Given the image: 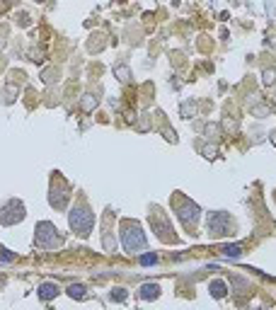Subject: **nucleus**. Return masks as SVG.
<instances>
[{
    "mask_svg": "<svg viewBox=\"0 0 276 310\" xmlns=\"http://www.w3.org/2000/svg\"><path fill=\"white\" fill-rule=\"evenodd\" d=\"M68 296H71V298H85V286H83V283H73V286H68Z\"/></svg>",
    "mask_w": 276,
    "mask_h": 310,
    "instance_id": "obj_11",
    "label": "nucleus"
},
{
    "mask_svg": "<svg viewBox=\"0 0 276 310\" xmlns=\"http://www.w3.org/2000/svg\"><path fill=\"white\" fill-rule=\"evenodd\" d=\"M233 228H235V223L230 218V213H225V211H213L211 216H209V233H211L213 237L230 235Z\"/></svg>",
    "mask_w": 276,
    "mask_h": 310,
    "instance_id": "obj_5",
    "label": "nucleus"
},
{
    "mask_svg": "<svg viewBox=\"0 0 276 310\" xmlns=\"http://www.w3.org/2000/svg\"><path fill=\"white\" fill-rule=\"evenodd\" d=\"M223 252H225L228 257H240V255H242V247H240V245H228V247H223Z\"/></svg>",
    "mask_w": 276,
    "mask_h": 310,
    "instance_id": "obj_13",
    "label": "nucleus"
},
{
    "mask_svg": "<svg viewBox=\"0 0 276 310\" xmlns=\"http://www.w3.org/2000/svg\"><path fill=\"white\" fill-rule=\"evenodd\" d=\"M172 209L177 211V218L182 220V226H187V228H194L199 223L201 209L192 199H187L182 194H172Z\"/></svg>",
    "mask_w": 276,
    "mask_h": 310,
    "instance_id": "obj_3",
    "label": "nucleus"
},
{
    "mask_svg": "<svg viewBox=\"0 0 276 310\" xmlns=\"http://www.w3.org/2000/svg\"><path fill=\"white\" fill-rule=\"evenodd\" d=\"M58 291H61V289H58L56 283L46 281V283H41V286H39V298H44V301H51V298H56V296H58Z\"/></svg>",
    "mask_w": 276,
    "mask_h": 310,
    "instance_id": "obj_10",
    "label": "nucleus"
},
{
    "mask_svg": "<svg viewBox=\"0 0 276 310\" xmlns=\"http://www.w3.org/2000/svg\"><path fill=\"white\" fill-rule=\"evenodd\" d=\"M119 237H121V245L129 255H136V252H143L146 250V233L141 230L136 220H121V228H119Z\"/></svg>",
    "mask_w": 276,
    "mask_h": 310,
    "instance_id": "obj_1",
    "label": "nucleus"
},
{
    "mask_svg": "<svg viewBox=\"0 0 276 310\" xmlns=\"http://www.w3.org/2000/svg\"><path fill=\"white\" fill-rule=\"evenodd\" d=\"M138 262H141L143 267H150V264H155V262H157V255H155V252H150V255H143L141 259H138Z\"/></svg>",
    "mask_w": 276,
    "mask_h": 310,
    "instance_id": "obj_14",
    "label": "nucleus"
},
{
    "mask_svg": "<svg viewBox=\"0 0 276 310\" xmlns=\"http://www.w3.org/2000/svg\"><path fill=\"white\" fill-rule=\"evenodd\" d=\"M150 226H153V230H155V235L163 240V242H175V230H172V226L167 223V218L163 216V211L157 209L150 213Z\"/></svg>",
    "mask_w": 276,
    "mask_h": 310,
    "instance_id": "obj_7",
    "label": "nucleus"
},
{
    "mask_svg": "<svg viewBox=\"0 0 276 310\" xmlns=\"http://www.w3.org/2000/svg\"><path fill=\"white\" fill-rule=\"evenodd\" d=\"M117 75H121V80H124V82H129V78H131V73L124 68V65H121V68L117 65Z\"/></svg>",
    "mask_w": 276,
    "mask_h": 310,
    "instance_id": "obj_16",
    "label": "nucleus"
},
{
    "mask_svg": "<svg viewBox=\"0 0 276 310\" xmlns=\"http://www.w3.org/2000/svg\"><path fill=\"white\" fill-rule=\"evenodd\" d=\"M111 298H114V301H124V298H126V291H124V289H117V291L111 293Z\"/></svg>",
    "mask_w": 276,
    "mask_h": 310,
    "instance_id": "obj_17",
    "label": "nucleus"
},
{
    "mask_svg": "<svg viewBox=\"0 0 276 310\" xmlns=\"http://www.w3.org/2000/svg\"><path fill=\"white\" fill-rule=\"evenodd\" d=\"M271 82H276V71H274V73H271V71L264 73V85H271Z\"/></svg>",
    "mask_w": 276,
    "mask_h": 310,
    "instance_id": "obj_18",
    "label": "nucleus"
},
{
    "mask_svg": "<svg viewBox=\"0 0 276 310\" xmlns=\"http://www.w3.org/2000/svg\"><path fill=\"white\" fill-rule=\"evenodd\" d=\"M68 184L63 182V180H58L56 177L54 184H51V196H49V201H51V206L54 209H65V204H68Z\"/></svg>",
    "mask_w": 276,
    "mask_h": 310,
    "instance_id": "obj_8",
    "label": "nucleus"
},
{
    "mask_svg": "<svg viewBox=\"0 0 276 310\" xmlns=\"http://www.w3.org/2000/svg\"><path fill=\"white\" fill-rule=\"evenodd\" d=\"M68 223H71V230L75 235H83L87 237L95 228V213L90 211L87 204H75L71 213H68Z\"/></svg>",
    "mask_w": 276,
    "mask_h": 310,
    "instance_id": "obj_2",
    "label": "nucleus"
},
{
    "mask_svg": "<svg viewBox=\"0 0 276 310\" xmlns=\"http://www.w3.org/2000/svg\"><path fill=\"white\" fill-rule=\"evenodd\" d=\"M0 259H5V262H15V255H12L10 250H3V247H0Z\"/></svg>",
    "mask_w": 276,
    "mask_h": 310,
    "instance_id": "obj_15",
    "label": "nucleus"
},
{
    "mask_svg": "<svg viewBox=\"0 0 276 310\" xmlns=\"http://www.w3.org/2000/svg\"><path fill=\"white\" fill-rule=\"evenodd\" d=\"M211 296H213V298H223V296H225V283H223V281H213L211 283Z\"/></svg>",
    "mask_w": 276,
    "mask_h": 310,
    "instance_id": "obj_12",
    "label": "nucleus"
},
{
    "mask_svg": "<svg viewBox=\"0 0 276 310\" xmlns=\"http://www.w3.org/2000/svg\"><path fill=\"white\" fill-rule=\"evenodd\" d=\"M95 107V100H92L90 95H85V100H83V109H92Z\"/></svg>",
    "mask_w": 276,
    "mask_h": 310,
    "instance_id": "obj_19",
    "label": "nucleus"
},
{
    "mask_svg": "<svg viewBox=\"0 0 276 310\" xmlns=\"http://www.w3.org/2000/svg\"><path fill=\"white\" fill-rule=\"evenodd\" d=\"M138 296L146 298V301H155L157 296H160V286H157V283H143V286L138 289Z\"/></svg>",
    "mask_w": 276,
    "mask_h": 310,
    "instance_id": "obj_9",
    "label": "nucleus"
},
{
    "mask_svg": "<svg viewBox=\"0 0 276 310\" xmlns=\"http://www.w3.org/2000/svg\"><path fill=\"white\" fill-rule=\"evenodd\" d=\"M37 245L41 247V250H56V247L63 245V237H61V233L56 230L54 223L44 220V223L37 226Z\"/></svg>",
    "mask_w": 276,
    "mask_h": 310,
    "instance_id": "obj_4",
    "label": "nucleus"
},
{
    "mask_svg": "<svg viewBox=\"0 0 276 310\" xmlns=\"http://www.w3.org/2000/svg\"><path fill=\"white\" fill-rule=\"evenodd\" d=\"M19 220H25V204L19 199H10L8 204L0 206V223L3 226H15Z\"/></svg>",
    "mask_w": 276,
    "mask_h": 310,
    "instance_id": "obj_6",
    "label": "nucleus"
}]
</instances>
